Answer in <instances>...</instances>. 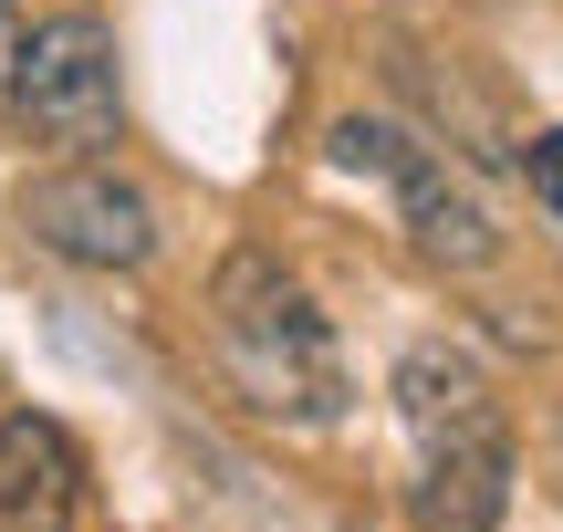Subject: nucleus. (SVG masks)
<instances>
[{
	"label": "nucleus",
	"mask_w": 563,
	"mask_h": 532,
	"mask_svg": "<svg viewBox=\"0 0 563 532\" xmlns=\"http://www.w3.org/2000/svg\"><path fill=\"white\" fill-rule=\"evenodd\" d=\"M323 146H334V167H355V178H386L418 262H439V271H490L501 262V220H490L481 178H470L449 146L407 136V125H386V115H334Z\"/></svg>",
	"instance_id": "obj_3"
},
{
	"label": "nucleus",
	"mask_w": 563,
	"mask_h": 532,
	"mask_svg": "<svg viewBox=\"0 0 563 532\" xmlns=\"http://www.w3.org/2000/svg\"><path fill=\"white\" fill-rule=\"evenodd\" d=\"M209 345H220L241 408L272 418V429H334L344 397H355L323 303L302 292V271L272 262V251H230L220 262V282H209Z\"/></svg>",
	"instance_id": "obj_2"
},
{
	"label": "nucleus",
	"mask_w": 563,
	"mask_h": 532,
	"mask_svg": "<svg viewBox=\"0 0 563 532\" xmlns=\"http://www.w3.org/2000/svg\"><path fill=\"white\" fill-rule=\"evenodd\" d=\"M95 512V459L63 418L11 408L0 418V532H84Z\"/></svg>",
	"instance_id": "obj_6"
},
{
	"label": "nucleus",
	"mask_w": 563,
	"mask_h": 532,
	"mask_svg": "<svg viewBox=\"0 0 563 532\" xmlns=\"http://www.w3.org/2000/svg\"><path fill=\"white\" fill-rule=\"evenodd\" d=\"M11 53H21V32H11V0H0V95H11Z\"/></svg>",
	"instance_id": "obj_8"
},
{
	"label": "nucleus",
	"mask_w": 563,
	"mask_h": 532,
	"mask_svg": "<svg viewBox=\"0 0 563 532\" xmlns=\"http://www.w3.org/2000/svg\"><path fill=\"white\" fill-rule=\"evenodd\" d=\"M21 230H32V251H53L74 271H146L167 241L157 199L104 157H63L42 178H21Z\"/></svg>",
	"instance_id": "obj_5"
},
{
	"label": "nucleus",
	"mask_w": 563,
	"mask_h": 532,
	"mask_svg": "<svg viewBox=\"0 0 563 532\" xmlns=\"http://www.w3.org/2000/svg\"><path fill=\"white\" fill-rule=\"evenodd\" d=\"M397 429H407V522L418 532H501L511 512V408L481 355L418 345L397 366Z\"/></svg>",
	"instance_id": "obj_1"
},
{
	"label": "nucleus",
	"mask_w": 563,
	"mask_h": 532,
	"mask_svg": "<svg viewBox=\"0 0 563 532\" xmlns=\"http://www.w3.org/2000/svg\"><path fill=\"white\" fill-rule=\"evenodd\" d=\"M522 188L563 220V125H543V136H522Z\"/></svg>",
	"instance_id": "obj_7"
},
{
	"label": "nucleus",
	"mask_w": 563,
	"mask_h": 532,
	"mask_svg": "<svg viewBox=\"0 0 563 532\" xmlns=\"http://www.w3.org/2000/svg\"><path fill=\"white\" fill-rule=\"evenodd\" d=\"M0 104H21V125H32V136H53V146H74V157L115 146V125H125L115 32H104L95 11H63V21H42V32H21L11 95H0Z\"/></svg>",
	"instance_id": "obj_4"
}]
</instances>
